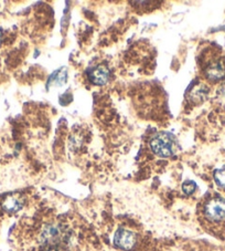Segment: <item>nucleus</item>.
Returning <instances> with one entry per match:
<instances>
[{"label":"nucleus","instance_id":"obj_1","mask_svg":"<svg viewBox=\"0 0 225 251\" xmlns=\"http://www.w3.org/2000/svg\"><path fill=\"white\" fill-rule=\"evenodd\" d=\"M150 147L155 154L161 157H169L175 153L176 142L168 133H158L151 138Z\"/></svg>","mask_w":225,"mask_h":251},{"label":"nucleus","instance_id":"obj_2","mask_svg":"<svg viewBox=\"0 0 225 251\" xmlns=\"http://www.w3.org/2000/svg\"><path fill=\"white\" fill-rule=\"evenodd\" d=\"M204 214L212 222H221L225 219V201L222 198H213L205 205Z\"/></svg>","mask_w":225,"mask_h":251},{"label":"nucleus","instance_id":"obj_3","mask_svg":"<svg viewBox=\"0 0 225 251\" xmlns=\"http://www.w3.org/2000/svg\"><path fill=\"white\" fill-rule=\"evenodd\" d=\"M114 242L116 246L119 247V248L129 250L136 244V236L135 233L127 230V229H119V230L115 233Z\"/></svg>","mask_w":225,"mask_h":251},{"label":"nucleus","instance_id":"obj_4","mask_svg":"<svg viewBox=\"0 0 225 251\" xmlns=\"http://www.w3.org/2000/svg\"><path fill=\"white\" fill-rule=\"evenodd\" d=\"M205 75L212 81H218L225 76V62L223 60H216L210 63L205 69Z\"/></svg>","mask_w":225,"mask_h":251},{"label":"nucleus","instance_id":"obj_5","mask_svg":"<svg viewBox=\"0 0 225 251\" xmlns=\"http://www.w3.org/2000/svg\"><path fill=\"white\" fill-rule=\"evenodd\" d=\"M108 77H110V71H108V69L104 66L95 68L90 75V79L92 81V83L97 85L105 84L108 81Z\"/></svg>","mask_w":225,"mask_h":251},{"label":"nucleus","instance_id":"obj_6","mask_svg":"<svg viewBox=\"0 0 225 251\" xmlns=\"http://www.w3.org/2000/svg\"><path fill=\"white\" fill-rule=\"evenodd\" d=\"M59 235H60V231L58 228L53 226H49L45 229V231H43L42 238L45 242L51 244V242H54L56 239H58Z\"/></svg>","mask_w":225,"mask_h":251},{"label":"nucleus","instance_id":"obj_7","mask_svg":"<svg viewBox=\"0 0 225 251\" xmlns=\"http://www.w3.org/2000/svg\"><path fill=\"white\" fill-rule=\"evenodd\" d=\"M21 207H22V202H21L20 199H18L17 197L7 198L6 201L3 202V208H5L7 211H10V213L19 210Z\"/></svg>","mask_w":225,"mask_h":251},{"label":"nucleus","instance_id":"obj_8","mask_svg":"<svg viewBox=\"0 0 225 251\" xmlns=\"http://www.w3.org/2000/svg\"><path fill=\"white\" fill-rule=\"evenodd\" d=\"M214 179L216 181V184L221 186V187L225 188V166L215 172Z\"/></svg>","mask_w":225,"mask_h":251},{"label":"nucleus","instance_id":"obj_9","mask_svg":"<svg viewBox=\"0 0 225 251\" xmlns=\"http://www.w3.org/2000/svg\"><path fill=\"white\" fill-rule=\"evenodd\" d=\"M196 188H197L196 183L191 180L185 181V183L182 185V190L184 192V194H187V195H191L194 190H196Z\"/></svg>","mask_w":225,"mask_h":251},{"label":"nucleus","instance_id":"obj_10","mask_svg":"<svg viewBox=\"0 0 225 251\" xmlns=\"http://www.w3.org/2000/svg\"><path fill=\"white\" fill-rule=\"evenodd\" d=\"M0 41H1V33H0Z\"/></svg>","mask_w":225,"mask_h":251}]
</instances>
